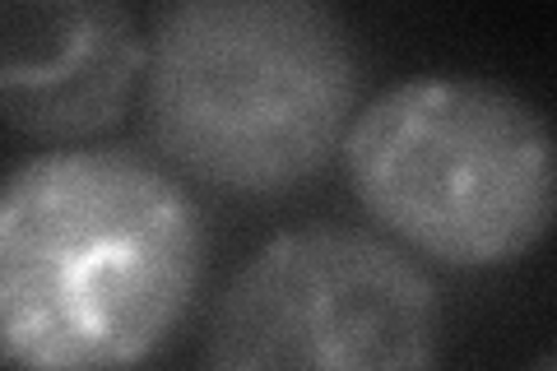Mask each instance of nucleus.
Segmentation results:
<instances>
[{"mask_svg": "<svg viewBox=\"0 0 557 371\" xmlns=\"http://www.w3.org/2000/svg\"><path fill=\"white\" fill-rule=\"evenodd\" d=\"M205 219L131 149H51L0 190V344L14 371H131L205 279Z\"/></svg>", "mask_w": 557, "mask_h": 371, "instance_id": "obj_1", "label": "nucleus"}, {"mask_svg": "<svg viewBox=\"0 0 557 371\" xmlns=\"http://www.w3.org/2000/svg\"><path fill=\"white\" fill-rule=\"evenodd\" d=\"M442 293L405 246L358 223H302L223 284L200 371H442Z\"/></svg>", "mask_w": 557, "mask_h": 371, "instance_id": "obj_4", "label": "nucleus"}, {"mask_svg": "<svg viewBox=\"0 0 557 371\" xmlns=\"http://www.w3.org/2000/svg\"><path fill=\"white\" fill-rule=\"evenodd\" d=\"M149 38L121 0H10L0 10V112L42 145H75L126 116Z\"/></svg>", "mask_w": 557, "mask_h": 371, "instance_id": "obj_5", "label": "nucleus"}, {"mask_svg": "<svg viewBox=\"0 0 557 371\" xmlns=\"http://www.w3.org/2000/svg\"><path fill=\"white\" fill-rule=\"evenodd\" d=\"M344 176L372 223L446 270H502L557 227V131L483 75H413L358 108Z\"/></svg>", "mask_w": 557, "mask_h": 371, "instance_id": "obj_3", "label": "nucleus"}, {"mask_svg": "<svg viewBox=\"0 0 557 371\" xmlns=\"http://www.w3.org/2000/svg\"><path fill=\"white\" fill-rule=\"evenodd\" d=\"M358 116V51L321 0H177L149 33L145 126L233 196L317 176Z\"/></svg>", "mask_w": 557, "mask_h": 371, "instance_id": "obj_2", "label": "nucleus"}, {"mask_svg": "<svg viewBox=\"0 0 557 371\" xmlns=\"http://www.w3.org/2000/svg\"><path fill=\"white\" fill-rule=\"evenodd\" d=\"M525 371H557V348H548L544 358H534V362H530Z\"/></svg>", "mask_w": 557, "mask_h": 371, "instance_id": "obj_6", "label": "nucleus"}]
</instances>
